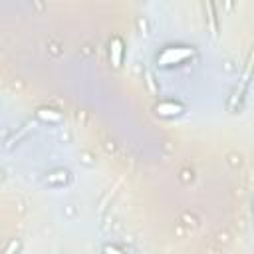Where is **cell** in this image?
Masks as SVG:
<instances>
[{"mask_svg":"<svg viewBox=\"0 0 254 254\" xmlns=\"http://www.w3.org/2000/svg\"><path fill=\"white\" fill-rule=\"evenodd\" d=\"M192 56L190 48H167L163 50V54L159 56V64L161 65H171V64H181L187 58Z\"/></svg>","mask_w":254,"mask_h":254,"instance_id":"cell-1","label":"cell"},{"mask_svg":"<svg viewBox=\"0 0 254 254\" xmlns=\"http://www.w3.org/2000/svg\"><path fill=\"white\" fill-rule=\"evenodd\" d=\"M157 111L161 115H177L181 113V105H175V103H161L157 105Z\"/></svg>","mask_w":254,"mask_h":254,"instance_id":"cell-2","label":"cell"},{"mask_svg":"<svg viewBox=\"0 0 254 254\" xmlns=\"http://www.w3.org/2000/svg\"><path fill=\"white\" fill-rule=\"evenodd\" d=\"M105 254H123V252H119V250L113 248V246H105Z\"/></svg>","mask_w":254,"mask_h":254,"instance_id":"cell-3","label":"cell"}]
</instances>
